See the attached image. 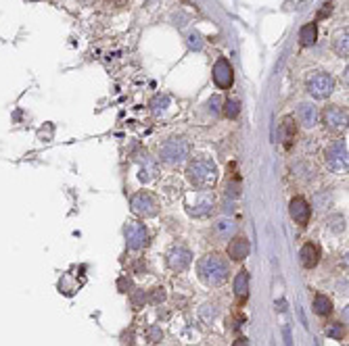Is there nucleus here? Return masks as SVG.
Returning <instances> with one entry per match:
<instances>
[{"label": "nucleus", "mask_w": 349, "mask_h": 346, "mask_svg": "<svg viewBox=\"0 0 349 346\" xmlns=\"http://www.w3.org/2000/svg\"><path fill=\"white\" fill-rule=\"evenodd\" d=\"M188 44H190V48H194V50H201V46H203V42H201V36H199V34H190V36H188Z\"/></svg>", "instance_id": "nucleus-28"}, {"label": "nucleus", "mask_w": 349, "mask_h": 346, "mask_svg": "<svg viewBox=\"0 0 349 346\" xmlns=\"http://www.w3.org/2000/svg\"><path fill=\"white\" fill-rule=\"evenodd\" d=\"M228 273H230L228 261L220 255H207L199 263V278L207 286H222L228 280Z\"/></svg>", "instance_id": "nucleus-2"}, {"label": "nucleus", "mask_w": 349, "mask_h": 346, "mask_svg": "<svg viewBox=\"0 0 349 346\" xmlns=\"http://www.w3.org/2000/svg\"><path fill=\"white\" fill-rule=\"evenodd\" d=\"M215 315H217V309H215L213 305H205V307L201 309V317L207 321V324H209V321H213V319H215Z\"/></svg>", "instance_id": "nucleus-27"}, {"label": "nucleus", "mask_w": 349, "mask_h": 346, "mask_svg": "<svg viewBox=\"0 0 349 346\" xmlns=\"http://www.w3.org/2000/svg\"><path fill=\"white\" fill-rule=\"evenodd\" d=\"M234 232H236L234 219H220V221L213 225V234L220 238V240H228L230 236H234Z\"/></svg>", "instance_id": "nucleus-18"}, {"label": "nucleus", "mask_w": 349, "mask_h": 346, "mask_svg": "<svg viewBox=\"0 0 349 346\" xmlns=\"http://www.w3.org/2000/svg\"><path fill=\"white\" fill-rule=\"evenodd\" d=\"M190 261H192V255H190V250H186V248H173L169 252V257H167V265L173 271H186Z\"/></svg>", "instance_id": "nucleus-12"}, {"label": "nucleus", "mask_w": 349, "mask_h": 346, "mask_svg": "<svg viewBox=\"0 0 349 346\" xmlns=\"http://www.w3.org/2000/svg\"><path fill=\"white\" fill-rule=\"evenodd\" d=\"M276 309H278V311H285V309H287V307H285V301H280V303H276Z\"/></svg>", "instance_id": "nucleus-36"}, {"label": "nucleus", "mask_w": 349, "mask_h": 346, "mask_svg": "<svg viewBox=\"0 0 349 346\" xmlns=\"http://www.w3.org/2000/svg\"><path fill=\"white\" fill-rule=\"evenodd\" d=\"M249 248H251V244L247 238H234L228 244V257L232 261H243L249 255Z\"/></svg>", "instance_id": "nucleus-14"}, {"label": "nucleus", "mask_w": 349, "mask_h": 346, "mask_svg": "<svg viewBox=\"0 0 349 346\" xmlns=\"http://www.w3.org/2000/svg\"><path fill=\"white\" fill-rule=\"evenodd\" d=\"M126 240H128V246L132 250L142 248L146 244V240H148V232H146L144 223H138V221L128 223L126 225Z\"/></svg>", "instance_id": "nucleus-8"}, {"label": "nucleus", "mask_w": 349, "mask_h": 346, "mask_svg": "<svg viewBox=\"0 0 349 346\" xmlns=\"http://www.w3.org/2000/svg\"><path fill=\"white\" fill-rule=\"evenodd\" d=\"M289 213H291V217L297 223L305 225V223L310 221V217H312V206H310V202L305 200L303 196H295L291 200V204H289Z\"/></svg>", "instance_id": "nucleus-10"}, {"label": "nucleus", "mask_w": 349, "mask_h": 346, "mask_svg": "<svg viewBox=\"0 0 349 346\" xmlns=\"http://www.w3.org/2000/svg\"><path fill=\"white\" fill-rule=\"evenodd\" d=\"M211 209H213V196L211 194H203V196H199V200L194 204L186 206V211H188L190 217H205V215L211 213Z\"/></svg>", "instance_id": "nucleus-13"}, {"label": "nucleus", "mask_w": 349, "mask_h": 346, "mask_svg": "<svg viewBox=\"0 0 349 346\" xmlns=\"http://www.w3.org/2000/svg\"><path fill=\"white\" fill-rule=\"evenodd\" d=\"M316 40H318V25L312 21V23H305V25L299 30V42H301V46H312V44H316Z\"/></svg>", "instance_id": "nucleus-19"}, {"label": "nucleus", "mask_w": 349, "mask_h": 346, "mask_svg": "<svg viewBox=\"0 0 349 346\" xmlns=\"http://www.w3.org/2000/svg\"><path fill=\"white\" fill-rule=\"evenodd\" d=\"M326 165L335 173L347 171V142L345 140H335L326 148Z\"/></svg>", "instance_id": "nucleus-5"}, {"label": "nucleus", "mask_w": 349, "mask_h": 346, "mask_svg": "<svg viewBox=\"0 0 349 346\" xmlns=\"http://www.w3.org/2000/svg\"><path fill=\"white\" fill-rule=\"evenodd\" d=\"M146 338H148L151 342H159V340L163 338V332H161V328H159V326H151V328L146 330Z\"/></svg>", "instance_id": "nucleus-25"}, {"label": "nucleus", "mask_w": 349, "mask_h": 346, "mask_svg": "<svg viewBox=\"0 0 349 346\" xmlns=\"http://www.w3.org/2000/svg\"><path fill=\"white\" fill-rule=\"evenodd\" d=\"M335 52H337L339 57H343V59L349 55V34H347V30L341 32V34L335 38Z\"/></svg>", "instance_id": "nucleus-21"}, {"label": "nucleus", "mask_w": 349, "mask_h": 346, "mask_svg": "<svg viewBox=\"0 0 349 346\" xmlns=\"http://www.w3.org/2000/svg\"><path fill=\"white\" fill-rule=\"evenodd\" d=\"M117 286L121 288V292H128V288H130V280H126V278H121V280L117 282Z\"/></svg>", "instance_id": "nucleus-34"}, {"label": "nucleus", "mask_w": 349, "mask_h": 346, "mask_svg": "<svg viewBox=\"0 0 349 346\" xmlns=\"http://www.w3.org/2000/svg\"><path fill=\"white\" fill-rule=\"evenodd\" d=\"M299 257H301V265H303L305 269H312V267H316L318 261H320V248H318L316 244L308 242V244H303Z\"/></svg>", "instance_id": "nucleus-16"}, {"label": "nucleus", "mask_w": 349, "mask_h": 346, "mask_svg": "<svg viewBox=\"0 0 349 346\" xmlns=\"http://www.w3.org/2000/svg\"><path fill=\"white\" fill-rule=\"evenodd\" d=\"M282 336H285V346H293V338H291V330H289V326L282 328Z\"/></svg>", "instance_id": "nucleus-30"}, {"label": "nucleus", "mask_w": 349, "mask_h": 346, "mask_svg": "<svg viewBox=\"0 0 349 346\" xmlns=\"http://www.w3.org/2000/svg\"><path fill=\"white\" fill-rule=\"evenodd\" d=\"M314 311H316L318 315H329V313L333 311L331 298L324 296V294H316V296H314Z\"/></svg>", "instance_id": "nucleus-20"}, {"label": "nucleus", "mask_w": 349, "mask_h": 346, "mask_svg": "<svg viewBox=\"0 0 349 346\" xmlns=\"http://www.w3.org/2000/svg\"><path fill=\"white\" fill-rule=\"evenodd\" d=\"M238 113H241V102H238V100H228L224 104V115L228 119H236Z\"/></svg>", "instance_id": "nucleus-23"}, {"label": "nucleus", "mask_w": 349, "mask_h": 346, "mask_svg": "<svg viewBox=\"0 0 349 346\" xmlns=\"http://www.w3.org/2000/svg\"><path fill=\"white\" fill-rule=\"evenodd\" d=\"M232 346H247V338H238V340H234Z\"/></svg>", "instance_id": "nucleus-35"}, {"label": "nucleus", "mask_w": 349, "mask_h": 346, "mask_svg": "<svg viewBox=\"0 0 349 346\" xmlns=\"http://www.w3.org/2000/svg\"><path fill=\"white\" fill-rule=\"evenodd\" d=\"M142 301H144V294H134V298H132V303H134V307L138 309L140 305H142Z\"/></svg>", "instance_id": "nucleus-33"}, {"label": "nucleus", "mask_w": 349, "mask_h": 346, "mask_svg": "<svg viewBox=\"0 0 349 346\" xmlns=\"http://www.w3.org/2000/svg\"><path fill=\"white\" fill-rule=\"evenodd\" d=\"M297 138V125L293 121V117H285L280 123V140H282V146L285 148H291L293 142Z\"/></svg>", "instance_id": "nucleus-15"}, {"label": "nucleus", "mask_w": 349, "mask_h": 346, "mask_svg": "<svg viewBox=\"0 0 349 346\" xmlns=\"http://www.w3.org/2000/svg\"><path fill=\"white\" fill-rule=\"evenodd\" d=\"M329 225L335 229V232H343V229H345V217L343 215H335V217L329 219Z\"/></svg>", "instance_id": "nucleus-26"}, {"label": "nucleus", "mask_w": 349, "mask_h": 346, "mask_svg": "<svg viewBox=\"0 0 349 346\" xmlns=\"http://www.w3.org/2000/svg\"><path fill=\"white\" fill-rule=\"evenodd\" d=\"M163 298H165V292H163V288H157V290H155V294H153V301H155V303H159V301H163Z\"/></svg>", "instance_id": "nucleus-32"}, {"label": "nucleus", "mask_w": 349, "mask_h": 346, "mask_svg": "<svg viewBox=\"0 0 349 346\" xmlns=\"http://www.w3.org/2000/svg\"><path fill=\"white\" fill-rule=\"evenodd\" d=\"M331 11H333V5H329V3H326V5H324V9L318 13V19H324L326 15H331Z\"/></svg>", "instance_id": "nucleus-31"}, {"label": "nucleus", "mask_w": 349, "mask_h": 346, "mask_svg": "<svg viewBox=\"0 0 349 346\" xmlns=\"http://www.w3.org/2000/svg\"><path fill=\"white\" fill-rule=\"evenodd\" d=\"M167 104H169V98H167L165 94H157V96H155V100L151 102V107H153V113H155V115H161V113H165Z\"/></svg>", "instance_id": "nucleus-22"}, {"label": "nucleus", "mask_w": 349, "mask_h": 346, "mask_svg": "<svg viewBox=\"0 0 349 346\" xmlns=\"http://www.w3.org/2000/svg\"><path fill=\"white\" fill-rule=\"evenodd\" d=\"M188 150H190V146H188V142L184 140V138H169V140L161 146L159 156L167 165H180V163L186 161Z\"/></svg>", "instance_id": "nucleus-3"}, {"label": "nucleus", "mask_w": 349, "mask_h": 346, "mask_svg": "<svg viewBox=\"0 0 349 346\" xmlns=\"http://www.w3.org/2000/svg\"><path fill=\"white\" fill-rule=\"evenodd\" d=\"M130 206H132V211L140 217H153L157 215L159 206H157V200L153 198V194L148 192H138L132 196V200H130Z\"/></svg>", "instance_id": "nucleus-6"}, {"label": "nucleus", "mask_w": 349, "mask_h": 346, "mask_svg": "<svg viewBox=\"0 0 349 346\" xmlns=\"http://www.w3.org/2000/svg\"><path fill=\"white\" fill-rule=\"evenodd\" d=\"M213 82L217 88L228 90L234 82V73H232V65L226 59H217L213 65Z\"/></svg>", "instance_id": "nucleus-9"}, {"label": "nucleus", "mask_w": 349, "mask_h": 346, "mask_svg": "<svg viewBox=\"0 0 349 346\" xmlns=\"http://www.w3.org/2000/svg\"><path fill=\"white\" fill-rule=\"evenodd\" d=\"M326 336H331L335 340H343V336H345L343 324H331L329 328H326Z\"/></svg>", "instance_id": "nucleus-24"}, {"label": "nucleus", "mask_w": 349, "mask_h": 346, "mask_svg": "<svg viewBox=\"0 0 349 346\" xmlns=\"http://www.w3.org/2000/svg\"><path fill=\"white\" fill-rule=\"evenodd\" d=\"M220 104H222V98H220V96H211V100H209V111L217 113V111H220Z\"/></svg>", "instance_id": "nucleus-29"}, {"label": "nucleus", "mask_w": 349, "mask_h": 346, "mask_svg": "<svg viewBox=\"0 0 349 346\" xmlns=\"http://www.w3.org/2000/svg\"><path fill=\"white\" fill-rule=\"evenodd\" d=\"M322 121H324L326 129L341 131L347 127V111L339 104H331L322 111Z\"/></svg>", "instance_id": "nucleus-7"}, {"label": "nucleus", "mask_w": 349, "mask_h": 346, "mask_svg": "<svg viewBox=\"0 0 349 346\" xmlns=\"http://www.w3.org/2000/svg\"><path fill=\"white\" fill-rule=\"evenodd\" d=\"M186 177L194 188L209 190L217 181V167L211 158H194L186 169Z\"/></svg>", "instance_id": "nucleus-1"}, {"label": "nucleus", "mask_w": 349, "mask_h": 346, "mask_svg": "<svg viewBox=\"0 0 349 346\" xmlns=\"http://www.w3.org/2000/svg\"><path fill=\"white\" fill-rule=\"evenodd\" d=\"M318 117H320V113L312 102H301L297 107V119L305 129H312L318 123Z\"/></svg>", "instance_id": "nucleus-11"}, {"label": "nucleus", "mask_w": 349, "mask_h": 346, "mask_svg": "<svg viewBox=\"0 0 349 346\" xmlns=\"http://www.w3.org/2000/svg\"><path fill=\"white\" fill-rule=\"evenodd\" d=\"M333 90H335V79L329 73H324V71H318V73H314L308 79V92H310V96H314L318 100L329 98L333 94Z\"/></svg>", "instance_id": "nucleus-4"}, {"label": "nucleus", "mask_w": 349, "mask_h": 346, "mask_svg": "<svg viewBox=\"0 0 349 346\" xmlns=\"http://www.w3.org/2000/svg\"><path fill=\"white\" fill-rule=\"evenodd\" d=\"M234 294H236L238 301H245L247 298V294H249V273H247V269L238 271L236 280H234Z\"/></svg>", "instance_id": "nucleus-17"}]
</instances>
